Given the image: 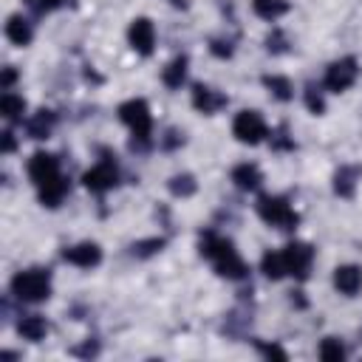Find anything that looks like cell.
Masks as SVG:
<instances>
[{"label":"cell","mask_w":362,"mask_h":362,"mask_svg":"<svg viewBox=\"0 0 362 362\" xmlns=\"http://www.w3.org/2000/svg\"><path fill=\"white\" fill-rule=\"evenodd\" d=\"M187 79V57H175L164 71H161V82L167 88H181Z\"/></svg>","instance_id":"cell-19"},{"label":"cell","mask_w":362,"mask_h":362,"mask_svg":"<svg viewBox=\"0 0 362 362\" xmlns=\"http://www.w3.org/2000/svg\"><path fill=\"white\" fill-rule=\"evenodd\" d=\"M0 113H3L8 122L23 119V113H25V99L17 96V93H3V99H0Z\"/></svg>","instance_id":"cell-24"},{"label":"cell","mask_w":362,"mask_h":362,"mask_svg":"<svg viewBox=\"0 0 362 362\" xmlns=\"http://www.w3.org/2000/svg\"><path fill=\"white\" fill-rule=\"evenodd\" d=\"M232 133L243 144H257L266 136V122H263V116L257 110H240L235 116V122H232Z\"/></svg>","instance_id":"cell-5"},{"label":"cell","mask_w":362,"mask_h":362,"mask_svg":"<svg viewBox=\"0 0 362 362\" xmlns=\"http://www.w3.org/2000/svg\"><path fill=\"white\" fill-rule=\"evenodd\" d=\"M201 252L215 263L218 274L232 277V280H240V277L246 274V263L240 260V255L235 252V246H232L229 240H223V238L206 232L204 240H201Z\"/></svg>","instance_id":"cell-1"},{"label":"cell","mask_w":362,"mask_h":362,"mask_svg":"<svg viewBox=\"0 0 362 362\" xmlns=\"http://www.w3.org/2000/svg\"><path fill=\"white\" fill-rule=\"evenodd\" d=\"M260 351H263L266 356H277V359H286V351H283V348H277V345H263Z\"/></svg>","instance_id":"cell-33"},{"label":"cell","mask_w":362,"mask_h":362,"mask_svg":"<svg viewBox=\"0 0 362 362\" xmlns=\"http://www.w3.org/2000/svg\"><path fill=\"white\" fill-rule=\"evenodd\" d=\"M14 79H17V71H14V68H3V79H0L3 90H8V88L14 85Z\"/></svg>","instance_id":"cell-31"},{"label":"cell","mask_w":362,"mask_h":362,"mask_svg":"<svg viewBox=\"0 0 362 362\" xmlns=\"http://www.w3.org/2000/svg\"><path fill=\"white\" fill-rule=\"evenodd\" d=\"M82 181H85V187H88L90 192H107V189L116 187L119 170H116V164H113L110 158H105V161H99L96 167H90V170L82 175Z\"/></svg>","instance_id":"cell-7"},{"label":"cell","mask_w":362,"mask_h":362,"mask_svg":"<svg viewBox=\"0 0 362 362\" xmlns=\"http://www.w3.org/2000/svg\"><path fill=\"white\" fill-rule=\"evenodd\" d=\"M260 272H263L269 280H280L283 274H288V272H286V257H283V252H266L263 260H260Z\"/></svg>","instance_id":"cell-21"},{"label":"cell","mask_w":362,"mask_h":362,"mask_svg":"<svg viewBox=\"0 0 362 362\" xmlns=\"http://www.w3.org/2000/svg\"><path fill=\"white\" fill-rule=\"evenodd\" d=\"M17 331L23 339H31V342H40L45 334H48V322L40 317V314H28L17 322Z\"/></svg>","instance_id":"cell-17"},{"label":"cell","mask_w":362,"mask_h":362,"mask_svg":"<svg viewBox=\"0 0 362 362\" xmlns=\"http://www.w3.org/2000/svg\"><path fill=\"white\" fill-rule=\"evenodd\" d=\"M28 175H31V181H34L37 187H42V184H48V181H54V178H59V158L51 156V153H34V156L28 158Z\"/></svg>","instance_id":"cell-9"},{"label":"cell","mask_w":362,"mask_h":362,"mask_svg":"<svg viewBox=\"0 0 362 362\" xmlns=\"http://www.w3.org/2000/svg\"><path fill=\"white\" fill-rule=\"evenodd\" d=\"M305 105H308L311 113H322V110H325V102H322V96L317 93V88H308V90H305Z\"/></svg>","instance_id":"cell-27"},{"label":"cell","mask_w":362,"mask_h":362,"mask_svg":"<svg viewBox=\"0 0 362 362\" xmlns=\"http://www.w3.org/2000/svg\"><path fill=\"white\" fill-rule=\"evenodd\" d=\"M161 246H164V240H161V238H153V240L139 243V246H136V252H139V255H153V252H156V249H161Z\"/></svg>","instance_id":"cell-29"},{"label":"cell","mask_w":362,"mask_h":362,"mask_svg":"<svg viewBox=\"0 0 362 362\" xmlns=\"http://www.w3.org/2000/svg\"><path fill=\"white\" fill-rule=\"evenodd\" d=\"M252 8L263 20H277L288 11V0H252Z\"/></svg>","instance_id":"cell-22"},{"label":"cell","mask_w":362,"mask_h":362,"mask_svg":"<svg viewBox=\"0 0 362 362\" xmlns=\"http://www.w3.org/2000/svg\"><path fill=\"white\" fill-rule=\"evenodd\" d=\"M283 257H286V272L288 274H294L300 280L308 277V269H311V260H314V249L308 243H300V240L288 243L283 249Z\"/></svg>","instance_id":"cell-8"},{"label":"cell","mask_w":362,"mask_h":362,"mask_svg":"<svg viewBox=\"0 0 362 362\" xmlns=\"http://www.w3.org/2000/svg\"><path fill=\"white\" fill-rule=\"evenodd\" d=\"M11 291H14V297H20V300H25V303L48 300V297H51V277H48V272H42V269L17 272V274L11 277Z\"/></svg>","instance_id":"cell-2"},{"label":"cell","mask_w":362,"mask_h":362,"mask_svg":"<svg viewBox=\"0 0 362 362\" xmlns=\"http://www.w3.org/2000/svg\"><path fill=\"white\" fill-rule=\"evenodd\" d=\"M356 178H359V170H356V167H342V170H337V175H334V189H337V195L351 198L354 189H356Z\"/></svg>","instance_id":"cell-20"},{"label":"cell","mask_w":362,"mask_h":362,"mask_svg":"<svg viewBox=\"0 0 362 362\" xmlns=\"http://www.w3.org/2000/svg\"><path fill=\"white\" fill-rule=\"evenodd\" d=\"M14 147H17V139H14L11 130H6L3 133V153H14Z\"/></svg>","instance_id":"cell-32"},{"label":"cell","mask_w":362,"mask_h":362,"mask_svg":"<svg viewBox=\"0 0 362 362\" xmlns=\"http://www.w3.org/2000/svg\"><path fill=\"white\" fill-rule=\"evenodd\" d=\"M6 37H8L14 45H28V42H31V37H34L31 23H28L25 17H20V14L8 17V23H6Z\"/></svg>","instance_id":"cell-15"},{"label":"cell","mask_w":362,"mask_h":362,"mask_svg":"<svg viewBox=\"0 0 362 362\" xmlns=\"http://www.w3.org/2000/svg\"><path fill=\"white\" fill-rule=\"evenodd\" d=\"M232 181H235V187H240V189H257L260 187V181H263V173H260V167L257 164H238L235 170H232Z\"/></svg>","instance_id":"cell-14"},{"label":"cell","mask_w":362,"mask_h":362,"mask_svg":"<svg viewBox=\"0 0 362 362\" xmlns=\"http://www.w3.org/2000/svg\"><path fill=\"white\" fill-rule=\"evenodd\" d=\"M212 54L215 57H232V42L229 40L226 42L223 40H212Z\"/></svg>","instance_id":"cell-30"},{"label":"cell","mask_w":362,"mask_h":362,"mask_svg":"<svg viewBox=\"0 0 362 362\" xmlns=\"http://www.w3.org/2000/svg\"><path fill=\"white\" fill-rule=\"evenodd\" d=\"M263 85H266L269 93H272L274 99H280V102H288V99L294 96V88H291V82H288L286 76H277V74L263 76Z\"/></svg>","instance_id":"cell-23"},{"label":"cell","mask_w":362,"mask_h":362,"mask_svg":"<svg viewBox=\"0 0 362 362\" xmlns=\"http://www.w3.org/2000/svg\"><path fill=\"white\" fill-rule=\"evenodd\" d=\"M192 105L201 110V113H215L226 105V96L218 93L215 88H206V85H195L192 88Z\"/></svg>","instance_id":"cell-13"},{"label":"cell","mask_w":362,"mask_h":362,"mask_svg":"<svg viewBox=\"0 0 362 362\" xmlns=\"http://www.w3.org/2000/svg\"><path fill=\"white\" fill-rule=\"evenodd\" d=\"M54 124H57V116L51 113V110H37L31 119H28V136L31 139H48L51 136V130H54Z\"/></svg>","instance_id":"cell-16"},{"label":"cell","mask_w":362,"mask_h":362,"mask_svg":"<svg viewBox=\"0 0 362 362\" xmlns=\"http://www.w3.org/2000/svg\"><path fill=\"white\" fill-rule=\"evenodd\" d=\"M65 192H68V181L59 175V178H54V181H48V184L40 187V201L45 206H59L62 198H65Z\"/></svg>","instance_id":"cell-18"},{"label":"cell","mask_w":362,"mask_h":362,"mask_svg":"<svg viewBox=\"0 0 362 362\" xmlns=\"http://www.w3.org/2000/svg\"><path fill=\"white\" fill-rule=\"evenodd\" d=\"M334 286L339 294L345 297H354L359 288H362V269L354 266V263H345V266H337L334 269Z\"/></svg>","instance_id":"cell-12"},{"label":"cell","mask_w":362,"mask_h":362,"mask_svg":"<svg viewBox=\"0 0 362 362\" xmlns=\"http://www.w3.org/2000/svg\"><path fill=\"white\" fill-rule=\"evenodd\" d=\"M195 189H198V184H195V178L189 173H181V175H173L170 178V192L178 195V198H189Z\"/></svg>","instance_id":"cell-25"},{"label":"cell","mask_w":362,"mask_h":362,"mask_svg":"<svg viewBox=\"0 0 362 362\" xmlns=\"http://www.w3.org/2000/svg\"><path fill=\"white\" fill-rule=\"evenodd\" d=\"M68 0H37V6L42 8V11H51V8H59V6H65Z\"/></svg>","instance_id":"cell-34"},{"label":"cell","mask_w":362,"mask_h":362,"mask_svg":"<svg viewBox=\"0 0 362 362\" xmlns=\"http://www.w3.org/2000/svg\"><path fill=\"white\" fill-rule=\"evenodd\" d=\"M266 48H269V51H274V54H277V51H283V48H286V37H283L280 31L269 34V40H266Z\"/></svg>","instance_id":"cell-28"},{"label":"cell","mask_w":362,"mask_h":362,"mask_svg":"<svg viewBox=\"0 0 362 362\" xmlns=\"http://www.w3.org/2000/svg\"><path fill=\"white\" fill-rule=\"evenodd\" d=\"M356 74H359V68H356V59H354V57L337 59V62L328 65V71H325V88L334 90V93H342V90H348V88L356 82Z\"/></svg>","instance_id":"cell-6"},{"label":"cell","mask_w":362,"mask_h":362,"mask_svg":"<svg viewBox=\"0 0 362 362\" xmlns=\"http://www.w3.org/2000/svg\"><path fill=\"white\" fill-rule=\"evenodd\" d=\"M127 37H130V45L139 51V54H153V45H156V28H153V23L147 20V17H136L133 23H130V31H127Z\"/></svg>","instance_id":"cell-11"},{"label":"cell","mask_w":362,"mask_h":362,"mask_svg":"<svg viewBox=\"0 0 362 362\" xmlns=\"http://www.w3.org/2000/svg\"><path fill=\"white\" fill-rule=\"evenodd\" d=\"M167 136H170V139H164V147H175V144H178V141H184V136H178V133H175V130H170V133H167Z\"/></svg>","instance_id":"cell-35"},{"label":"cell","mask_w":362,"mask_h":362,"mask_svg":"<svg viewBox=\"0 0 362 362\" xmlns=\"http://www.w3.org/2000/svg\"><path fill=\"white\" fill-rule=\"evenodd\" d=\"M257 212L266 223L272 226H280V229H291L297 226V212L291 209V204L286 198H277V195H263L257 201Z\"/></svg>","instance_id":"cell-4"},{"label":"cell","mask_w":362,"mask_h":362,"mask_svg":"<svg viewBox=\"0 0 362 362\" xmlns=\"http://www.w3.org/2000/svg\"><path fill=\"white\" fill-rule=\"evenodd\" d=\"M96 351H99V345H96V342H90V339H88V345H85V348H76V354H88V356H93Z\"/></svg>","instance_id":"cell-36"},{"label":"cell","mask_w":362,"mask_h":362,"mask_svg":"<svg viewBox=\"0 0 362 362\" xmlns=\"http://www.w3.org/2000/svg\"><path fill=\"white\" fill-rule=\"evenodd\" d=\"M119 119L133 130V136L139 141H144L150 136L153 116H150V107H147L144 99H127L124 105H119Z\"/></svg>","instance_id":"cell-3"},{"label":"cell","mask_w":362,"mask_h":362,"mask_svg":"<svg viewBox=\"0 0 362 362\" xmlns=\"http://www.w3.org/2000/svg\"><path fill=\"white\" fill-rule=\"evenodd\" d=\"M62 260H68L71 266H79V269H93V266L102 263V249H99V243L85 240V243L68 246V249L62 252Z\"/></svg>","instance_id":"cell-10"},{"label":"cell","mask_w":362,"mask_h":362,"mask_svg":"<svg viewBox=\"0 0 362 362\" xmlns=\"http://www.w3.org/2000/svg\"><path fill=\"white\" fill-rule=\"evenodd\" d=\"M320 359H325V362H342V359H345L342 342H339L337 337H325L322 345H320Z\"/></svg>","instance_id":"cell-26"}]
</instances>
